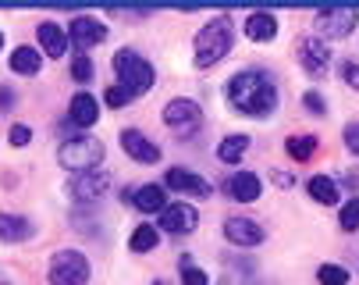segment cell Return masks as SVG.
Segmentation results:
<instances>
[{
  "label": "cell",
  "mask_w": 359,
  "mask_h": 285,
  "mask_svg": "<svg viewBox=\"0 0 359 285\" xmlns=\"http://www.w3.org/2000/svg\"><path fill=\"white\" fill-rule=\"evenodd\" d=\"M107 39V25H100L96 18H75L72 22V36H68V43L75 46V51H89V46H96V43H104Z\"/></svg>",
  "instance_id": "cell-14"
},
{
  "label": "cell",
  "mask_w": 359,
  "mask_h": 285,
  "mask_svg": "<svg viewBox=\"0 0 359 285\" xmlns=\"http://www.w3.org/2000/svg\"><path fill=\"white\" fill-rule=\"evenodd\" d=\"M306 189H310V197L317 200V204H324V207H331V204H338V185L327 178V175H313L310 182H306Z\"/></svg>",
  "instance_id": "cell-21"
},
{
  "label": "cell",
  "mask_w": 359,
  "mask_h": 285,
  "mask_svg": "<svg viewBox=\"0 0 359 285\" xmlns=\"http://www.w3.org/2000/svg\"><path fill=\"white\" fill-rule=\"evenodd\" d=\"M0 46H4V32H0Z\"/></svg>",
  "instance_id": "cell-36"
},
{
  "label": "cell",
  "mask_w": 359,
  "mask_h": 285,
  "mask_svg": "<svg viewBox=\"0 0 359 285\" xmlns=\"http://www.w3.org/2000/svg\"><path fill=\"white\" fill-rule=\"evenodd\" d=\"M224 235L235 246H260L267 232H264L260 221H252V218H228L224 221Z\"/></svg>",
  "instance_id": "cell-11"
},
{
  "label": "cell",
  "mask_w": 359,
  "mask_h": 285,
  "mask_svg": "<svg viewBox=\"0 0 359 285\" xmlns=\"http://www.w3.org/2000/svg\"><path fill=\"white\" fill-rule=\"evenodd\" d=\"M317 281H324V285H345L348 281V271L338 267V264H320L317 267Z\"/></svg>",
  "instance_id": "cell-26"
},
{
  "label": "cell",
  "mask_w": 359,
  "mask_h": 285,
  "mask_svg": "<svg viewBox=\"0 0 359 285\" xmlns=\"http://www.w3.org/2000/svg\"><path fill=\"white\" fill-rule=\"evenodd\" d=\"M107 189H111V175H107V171H100V168H93V171L75 175V182H72V197H75L79 204H89V200L107 197Z\"/></svg>",
  "instance_id": "cell-8"
},
{
  "label": "cell",
  "mask_w": 359,
  "mask_h": 285,
  "mask_svg": "<svg viewBox=\"0 0 359 285\" xmlns=\"http://www.w3.org/2000/svg\"><path fill=\"white\" fill-rule=\"evenodd\" d=\"M68 118H72L75 125L89 128V125H96V118H100V107H96V100L89 97V93H75V97H72V104H68Z\"/></svg>",
  "instance_id": "cell-17"
},
{
  "label": "cell",
  "mask_w": 359,
  "mask_h": 285,
  "mask_svg": "<svg viewBox=\"0 0 359 285\" xmlns=\"http://www.w3.org/2000/svg\"><path fill=\"white\" fill-rule=\"evenodd\" d=\"M164 121H168L182 139H192V135L199 132V125H203V111H199V104H192V100H171V104L164 107Z\"/></svg>",
  "instance_id": "cell-7"
},
{
  "label": "cell",
  "mask_w": 359,
  "mask_h": 285,
  "mask_svg": "<svg viewBox=\"0 0 359 285\" xmlns=\"http://www.w3.org/2000/svg\"><path fill=\"white\" fill-rule=\"evenodd\" d=\"M302 104H306V111H313V114H324V97H320V93H306V97H302Z\"/></svg>",
  "instance_id": "cell-33"
},
{
  "label": "cell",
  "mask_w": 359,
  "mask_h": 285,
  "mask_svg": "<svg viewBox=\"0 0 359 285\" xmlns=\"http://www.w3.org/2000/svg\"><path fill=\"white\" fill-rule=\"evenodd\" d=\"M29 139H32V128H25V125H15L11 128V142H15V147H25Z\"/></svg>",
  "instance_id": "cell-34"
},
{
  "label": "cell",
  "mask_w": 359,
  "mask_h": 285,
  "mask_svg": "<svg viewBox=\"0 0 359 285\" xmlns=\"http://www.w3.org/2000/svg\"><path fill=\"white\" fill-rule=\"evenodd\" d=\"M196 225H199V214L189 204H171V207L161 211V228L171 232V235H189Z\"/></svg>",
  "instance_id": "cell-12"
},
{
  "label": "cell",
  "mask_w": 359,
  "mask_h": 285,
  "mask_svg": "<svg viewBox=\"0 0 359 285\" xmlns=\"http://www.w3.org/2000/svg\"><path fill=\"white\" fill-rule=\"evenodd\" d=\"M274 182H278L281 189H292V185H295V175H292V171H274Z\"/></svg>",
  "instance_id": "cell-35"
},
{
  "label": "cell",
  "mask_w": 359,
  "mask_h": 285,
  "mask_svg": "<svg viewBox=\"0 0 359 285\" xmlns=\"http://www.w3.org/2000/svg\"><path fill=\"white\" fill-rule=\"evenodd\" d=\"M231 43H235L231 22L217 18L210 25H203L199 36H196V65L199 68H214L224 54H231Z\"/></svg>",
  "instance_id": "cell-2"
},
{
  "label": "cell",
  "mask_w": 359,
  "mask_h": 285,
  "mask_svg": "<svg viewBox=\"0 0 359 285\" xmlns=\"http://www.w3.org/2000/svg\"><path fill=\"white\" fill-rule=\"evenodd\" d=\"M224 193H228L231 200H238V204H252V200H260L264 182H260V175H256V171H235V175L224 182Z\"/></svg>",
  "instance_id": "cell-10"
},
{
  "label": "cell",
  "mask_w": 359,
  "mask_h": 285,
  "mask_svg": "<svg viewBox=\"0 0 359 285\" xmlns=\"http://www.w3.org/2000/svg\"><path fill=\"white\" fill-rule=\"evenodd\" d=\"M157 239H161V232L153 228V225H139V228L132 232V239H128V246H132L135 253H149L153 246H157Z\"/></svg>",
  "instance_id": "cell-23"
},
{
  "label": "cell",
  "mask_w": 359,
  "mask_h": 285,
  "mask_svg": "<svg viewBox=\"0 0 359 285\" xmlns=\"http://www.w3.org/2000/svg\"><path fill=\"white\" fill-rule=\"evenodd\" d=\"M285 150H288V157H295V161H310L313 150H317V139H313V135H292V139L285 142Z\"/></svg>",
  "instance_id": "cell-25"
},
{
  "label": "cell",
  "mask_w": 359,
  "mask_h": 285,
  "mask_svg": "<svg viewBox=\"0 0 359 285\" xmlns=\"http://www.w3.org/2000/svg\"><path fill=\"white\" fill-rule=\"evenodd\" d=\"M121 147H125V154H128L132 161H139V164L161 161V147H157V142H149L139 128H125V132H121Z\"/></svg>",
  "instance_id": "cell-13"
},
{
  "label": "cell",
  "mask_w": 359,
  "mask_h": 285,
  "mask_svg": "<svg viewBox=\"0 0 359 285\" xmlns=\"http://www.w3.org/2000/svg\"><path fill=\"white\" fill-rule=\"evenodd\" d=\"M100 161H104V142L93 135H72L61 142V164L72 171H93Z\"/></svg>",
  "instance_id": "cell-4"
},
{
  "label": "cell",
  "mask_w": 359,
  "mask_h": 285,
  "mask_svg": "<svg viewBox=\"0 0 359 285\" xmlns=\"http://www.w3.org/2000/svg\"><path fill=\"white\" fill-rule=\"evenodd\" d=\"M39 54L32 51V46H18V51L11 54V68L18 72V75H36L39 72Z\"/></svg>",
  "instance_id": "cell-22"
},
{
  "label": "cell",
  "mask_w": 359,
  "mask_h": 285,
  "mask_svg": "<svg viewBox=\"0 0 359 285\" xmlns=\"http://www.w3.org/2000/svg\"><path fill=\"white\" fill-rule=\"evenodd\" d=\"M89 281V260L79 250H61L50 260V285H86Z\"/></svg>",
  "instance_id": "cell-5"
},
{
  "label": "cell",
  "mask_w": 359,
  "mask_h": 285,
  "mask_svg": "<svg viewBox=\"0 0 359 285\" xmlns=\"http://www.w3.org/2000/svg\"><path fill=\"white\" fill-rule=\"evenodd\" d=\"M228 100L238 114H249V118H267L274 107H278V86L271 79V72H260V68H245L238 72L231 82H228Z\"/></svg>",
  "instance_id": "cell-1"
},
{
  "label": "cell",
  "mask_w": 359,
  "mask_h": 285,
  "mask_svg": "<svg viewBox=\"0 0 359 285\" xmlns=\"http://www.w3.org/2000/svg\"><path fill=\"white\" fill-rule=\"evenodd\" d=\"M345 147L352 150V154H359V121H352V125H345Z\"/></svg>",
  "instance_id": "cell-31"
},
{
  "label": "cell",
  "mask_w": 359,
  "mask_h": 285,
  "mask_svg": "<svg viewBox=\"0 0 359 285\" xmlns=\"http://www.w3.org/2000/svg\"><path fill=\"white\" fill-rule=\"evenodd\" d=\"M93 72H96V68H93V61H89L86 54H79V58L72 61V79H75V82H89Z\"/></svg>",
  "instance_id": "cell-28"
},
{
  "label": "cell",
  "mask_w": 359,
  "mask_h": 285,
  "mask_svg": "<svg viewBox=\"0 0 359 285\" xmlns=\"http://www.w3.org/2000/svg\"><path fill=\"white\" fill-rule=\"evenodd\" d=\"M104 100H107V104H111V107L118 111V107H125V104L132 100V93H128V89H121V86H111V89H107V97H104Z\"/></svg>",
  "instance_id": "cell-30"
},
{
  "label": "cell",
  "mask_w": 359,
  "mask_h": 285,
  "mask_svg": "<svg viewBox=\"0 0 359 285\" xmlns=\"http://www.w3.org/2000/svg\"><path fill=\"white\" fill-rule=\"evenodd\" d=\"M341 82H348L352 89H359V65L345 61V65H341Z\"/></svg>",
  "instance_id": "cell-32"
},
{
  "label": "cell",
  "mask_w": 359,
  "mask_h": 285,
  "mask_svg": "<svg viewBox=\"0 0 359 285\" xmlns=\"http://www.w3.org/2000/svg\"><path fill=\"white\" fill-rule=\"evenodd\" d=\"M299 65L310 72V75H324L327 72V65H331V51H327V43L324 39H317V36H306V39H299Z\"/></svg>",
  "instance_id": "cell-9"
},
{
  "label": "cell",
  "mask_w": 359,
  "mask_h": 285,
  "mask_svg": "<svg viewBox=\"0 0 359 285\" xmlns=\"http://www.w3.org/2000/svg\"><path fill=\"white\" fill-rule=\"evenodd\" d=\"M359 22V11L355 8H320L317 11V32L327 36V39H345Z\"/></svg>",
  "instance_id": "cell-6"
},
{
  "label": "cell",
  "mask_w": 359,
  "mask_h": 285,
  "mask_svg": "<svg viewBox=\"0 0 359 285\" xmlns=\"http://www.w3.org/2000/svg\"><path fill=\"white\" fill-rule=\"evenodd\" d=\"M245 147H249V135H228L221 147H217V157H221L224 164H235V161H242Z\"/></svg>",
  "instance_id": "cell-24"
},
{
  "label": "cell",
  "mask_w": 359,
  "mask_h": 285,
  "mask_svg": "<svg viewBox=\"0 0 359 285\" xmlns=\"http://www.w3.org/2000/svg\"><path fill=\"white\" fill-rule=\"evenodd\" d=\"M114 75H118V86L128 89L132 97H142V93H149L153 82H157L153 65L146 58H139L135 51H118L114 54Z\"/></svg>",
  "instance_id": "cell-3"
},
{
  "label": "cell",
  "mask_w": 359,
  "mask_h": 285,
  "mask_svg": "<svg viewBox=\"0 0 359 285\" xmlns=\"http://www.w3.org/2000/svg\"><path fill=\"white\" fill-rule=\"evenodd\" d=\"M32 235V221L18 214H0V239L4 243H25Z\"/></svg>",
  "instance_id": "cell-19"
},
{
  "label": "cell",
  "mask_w": 359,
  "mask_h": 285,
  "mask_svg": "<svg viewBox=\"0 0 359 285\" xmlns=\"http://www.w3.org/2000/svg\"><path fill=\"white\" fill-rule=\"evenodd\" d=\"M164 182L171 189H178V193H192V197H210V182L203 178V175H192L185 168H168Z\"/></svg>",
  "instance_id": "cell-15"
},
{
  "label": "cell",
  "mask_w": 359,
  "mask_h": 285,
  "mask_svg": "<svg viewBox=\"0 0 359 285\" xmlns=\"http://www.w3.org/2000/svg\"><path fill=\"white\" fill-rule=\"evenodd\" d=\"M338 225H341L345 232H355V228H359V197L345 200V207H341V214H338Z\"/></svg>",
  "instance_id": "cell-27"
},
{
  "label": "cell",
  "mask_w": 359,
  "mask_h": 285,
  "mask_svg": "<svg viewBox=\"0 0 359 285\" xmlns=\"http://www.w3.org/2000/svg\"><path fill=\"white\" fill-rule=\"evenodd\" d=\"M245 32H249V39H256V43H271V39L278 36V18L267 15V11H256V15H249Z\"/></svg>",
  "instance_id": "cell-20"
},
{
  "label": "cell",
  "mask_w": 359,
  "mask_h": 285,
  "mask_svg": "<svg viewBox=\"0 0 359 285\" xmlns=\"http://www.w3.org/2000/svg\"><path fill=\"white\" fill-rule=\"evenodd\" d=\"M39 46H43V54L61 58V54H68V32L57 22H43L39 25Z\"/></svg>",
  "instance_id": "cell-16"
},
{
  "label": "cell",
  "mask_w": 359,
  "mask_h": 285,
  "mask_svg": "<svg viewBox=\"0 0 359 285\" xmlns=\"http://www.w3.org/2000/svg\"><path fill=\"white\" fill-rule=\"evenodd\" d=\"M132 204L142 211V214H153V211H164L168 207V197H164V185H139L132 193Z\"/></svg>",
  "instance_id": "cell-18"
},
{
  "label": "cell",
  "mask_w": 359,
  "mask_h": 285,
  "mask_svg": "<svg viewBox=\"0 0 359 285\" xmlns=\"http://www.w3.org/2000/svg\"><path fill=\"white\" fill-rule=\"evenodd\" d=\"M182 285H210V278H207V271H203V267L182 264Z\"/></svg>",
  "instance_id": "cell-29"
}]
</instances>
